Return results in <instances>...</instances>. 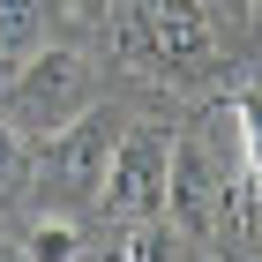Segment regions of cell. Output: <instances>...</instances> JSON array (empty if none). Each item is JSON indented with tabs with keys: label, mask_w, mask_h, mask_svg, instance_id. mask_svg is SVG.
<instances>
[{
	"label": "cell",
	"mask_w": 262,
	"mask_h": 262,
	"mask_svg": "<svg viewBox=\"0 0 262 262\" xmlns=\"http://www.w3.org/2000/svg\"><path fill=\"white\" fill-rule=\"evenodd\" d=\"M142 45H150V68H202L217 53V23L202 0H127Z\"/></svg>",
	"instance_id": "obj_4"
},
{
	"label": "cell",
	"mask_w": 262,
	"mask_h": 262,
	"mask_svg": "<svg viewBox=\"0 0 262 262\" xmlns=\"http://www.w3.org/2000/svg\"><path fill=\"white\" fill-rule=\"evenodd\" d=\"M217 187H225V165L202 150V135L172 142V180H165V225L187 232V240H210L217 225Z\"/></svg>",
	"instance_id": "obj_5"
},
{
	"label": "cell",
	"mask_w": 262,
	"mask_h": 262,
	"mask_svg": "<svg viewBox=\"0 0 262 262\" xmlns=\"http://www.w3.org/2000/svg\"><path fill=\"white\" fill-rule=\"evenodd\" d=\"M23 255H30V262H75V255H82V225L45 210V217L23 232Z\"/></svg>",
	"instance_id": "obj_7"
},
{
	"label": "cell",
	"mask_w": 262,
	"mask_h": 262,
	"mask_svg": "<svg viewBox=\"0 0 262 262\" xmlns=\"http://www.w3.org/2000/svg\"><path fill=\"white\" fill-rule=\"evenodd\" d=\"M23 195H30V142L0 120V210H15Z\"/></svg>",
	"instance_id": "obj_8"
},
{
	"label": "cell",
	"mask_w": 262,
	"mask_h": 262,
	"mask_svg": "<svg viewBox=\"0 0 262 262\" xmlns=\"http://www.w3.org/2000/svg\"><path fill=\"white\" fill-rule=\"evenodd\" d=\"M165 180H172V135L150 127V120L120 127L98 210H113V217H127V225H150V217H165Z\"/></svg>",
	"instance_id": "obj_3"
},
{
	"label": "cell",
	"mask_w": 262,
	"mask_h": 262,
	"mask_svg": "<svg viewBox=\"0 0 262 262\" xmlns=\"http://www.w3.org/2000/svg\"><path fill=\"white\" fill-rule=\"evenodd\" d=\"M90 105H98V75H90V60L68 53V45H38L30 60H15V75L0 82V120L15 127L23 142L82 120Z\"/></svg>",
	"instance_id": "obj_2"
},
{
	"label": "cell",
	"mask_w": 262,
	"mask_h": 262,
	"mask_svg": "<svg viewBox=\"0 0 262 262\" xmlns=\"http://www.w3.org/2000/svg\"><path fill=\"white\" fill-rule=\"evenodd\" d=\"M232 262H262V247H247V255H232Z\"/></svg>",
	"instance_id": "obj_11"
},
{
	"label": "cell",
	"mask_w": 262,
	"mask_h": 262,
	"mask_svg": "<svg viewBox=\"0 0 262 262\" xmlns=\"http://www.w3.org/2000/svg\"><path fill=\"white\" fill-rule=\"evenodd\" d=\"M247 8H255V23H262V0H247Z\"/></svg>",
	"instance_id": "obj_12"
},
{
	"label": "cell",
	"mask_w": 262,
	"mask_h": 262,
	"mask_svg": "<svg viewBox=\"0 0 262 262\" xmlns=\"http://www.w3.org/2000/svg\"><path fill=\"white\" fill-rule=\"evenodd\" d=\"M45 45V0H0V68L30 60Z\"/></svg>",
	"instance_id": "obj_6"
},
{
	"label": "cell",
	"mask_w": 262,
	"mask_h": 262,
	"mask_svg": "<svg viewBox=\"0 0 262 262\" xmlns=\"http://www.w3.org/2000/svg\"><path fill=\"white\" fill-rule=\"evenodd\" d=\"M240 150H247V172L262 180V90H240Z\"/></svg>",
	"instance_id": "obj_9"
},
{
	"label": "cell",
	"mask_w": 262,
	"mask_h": 262,
	"mask_svg": "<svg viewBox=\"0 0 262 262\" xmlns=\"http://www.w3.org/2000/svg\"><path fill=\"white\" fill-rule=\"evenodd\" d=\"M0 262H30V255H23V247H0Z\"/></svg>",
	"instance_id": "obj_10"
},
{
	"label": "cell",
	"mask_w": 262,
	"mask_h": 262,
	"mask_svg": "<svg viewBox=\"0 0 262 262\" xmlns=\"http://www.w3.org/2000/svg\"><path fill=\"white\" fill-rule=\"evenodd\" d=\"M225 8H247V0H225Z\"/></svg>",
	"instance_id": "obj_13"
},
{
	"label": "cell",
	"mask_w": 262,
	"mask_h": 262,
	"mask_svg": "<svg viewBox=\"0 0 262 262\" xmlns=\"http://www.w3.org/2000/svg\"><path fill=\"white\" fill-rule=\"evenodd\" d=\"M113 142H120V127H113V113H105V105H90L82 120H68V127H53V135H38V142H30V195H38L53 217L90 210V202L105 195Z\"/></svg>",
	"instance_id": "obj_1"
}]
</instances>
